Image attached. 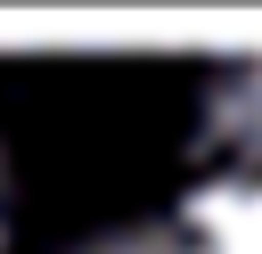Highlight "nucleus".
<instances>
[{
	"label": "nucleus",
	"instance_id": "nucleus-2",
	"mask_svg": "<svg viewBox=\"0 0 262 254\" xmlns=\"http://www.w3.org/2000/svg\"><path fill=\"white\" fill-rule=\"evenodd\" d=\"M205 147L221 156V172L262 180V57H237L213 74L205 90Z\"/></svg>",
	"mask_w": 262,
	"mask_h": 254
},
{
	"label": "nucleus",
	"instance_id": "nucleus-1",
	"mask_svg": "<svg viewBox=\"0 0 262 254\" xmlns=\"http://www.w3.org/2000/svg\"><path fill=\"white\" fill-rule=\"evenodd\" d=\"M82 254H262V180L246 172L188 180L172 205L90 238Z\"/></svg>",
	"mask_w": 262,
	"mask_h": 254
}]
</instances>
